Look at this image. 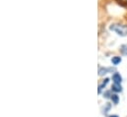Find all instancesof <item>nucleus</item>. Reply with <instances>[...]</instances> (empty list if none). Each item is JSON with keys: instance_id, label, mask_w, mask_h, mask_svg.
I'll list each match as a JSON object with an SVG mask.
<instances>
[{"instance_id": "9b49d317", "label": "nucleus", "mask_w": 127, "mask_h": 117, "mask_svg": "<svg viewBox=\"0 0 127 117\" xmlns=\"http://www.w3.org/2000/svg\"><path fill=\"white\" fill-rule=\"evenodd\" d=\"M122 1H123V2H127V0H122Z\"/></svg>"}, {"instance_id": "f03ea898", "label": "nucleus", "mask_w": 127, "mask_h": 117, "mask_svg": "<svg viewBox=\"0 0 127 117\" xmlns=\"http://www.w3.org/2000/svg\"><path fill=\"white\" fill-rule=\"evenodd\" d=\"M113 69L112 68H104V67H98V75L99 76H103L109 72H112Z\"/></svg>"}, {"instance_id": "1a4fd4ad", "label": "nucleus", "mask_w": 127, "mask_h": 117, "mask_svg": "<svg viewBox=\"0 0 127 117\" xmlns=\"http://www.w3.org/2000/svg\"><path fill=\"white\" fill-rule=\"evenodd\" d=\"M103 95H104V97L108 98V97H111L112 94H110V91H105V93H103Z\"/></svg>"}, {"instance_id": "423d86ee", "label": "nucleus", "mask_w": 127, "mask_h": 117, "mask_svg": "<svg viewBox=\"0 0 127 117\" xmlns=\"http://www.w3.org/2000/svg\"><path fill=\"white\" fill-rule=\"evenodd\" d=\"M121 57H119V56H114V57H112L111 58V62H112V64L113 65H118L120 62H121Z\"/></svg>"}, {"instance_id": "9d476101", "label": "nucleus", "mask_w": 127, "mask_h": 117, "mask_svg": "<svg viewBox=\"0 0 127 117\" xmlns=\"http://www.w3.org/2000/svg\"><path fill=\"white\" fill-rule=\"evenodd\" d=\"M109 117H119L118 115H110Z\"/></svg>"}, {"instance_id": "7ed1b4c3", "label": "nucleus", "mask_w": 127, "mask_h": 117, "mask_svg": "<svg viewBox=\"0 0 127 117\" xmlns=\"http://www.w3.org/2000/svg\"><path fill=\"white\" fill-rule=\"evenodd\" d=\"M112 81H113L114 84H119L120 85L121 82H122V77L120 76L119 73H114L112 75Z\"/></svg>"}, {"instance_id": "0eeeda50", "label": "nucleus", "mask_w": 127, "mask_h": 117, "mask_svg": "<svg viewBox=\"0 0 127 117\" xmlns=\"http://www.w3.org/2000/svg\"><path fill=\"white\" fill-rule=\"evenodd\" d=\"M110 99H111V101L114 104H118V102H119V96L117 94H112L111 97H110Z\"/></svg>"}, {"instance_id": "20e7f679", "label": "nucleus", "mask_w": 127, "mask_h": 117, "mask_svg": "<svg viewBox=\"0 0 127 117\" xmlns=\"http://www.w3.org/2000/svg\"><path fill=\"white\" fill-rule=\"evenodd\" d=\"M108 82H109V79H107V78H106V79H104V80L102 81V83L98 86V89H97V92H98V93H100V92H101V89L106 87V85L108 84Z\"/></svg>"}, {"instance_id": "39448f33", "label": "nucleus", "mask_w": 127, "mask_h": 117, "mask_svg": "<svg viewBox=\"0 0 127 117\" xmlns=\"http://www.w3.org/2000/svg\"><path fill=\"white\" fill-rule=\"evenodd\" d=\"M111 89H112V91L120 92V91L122 90V87H121V85H119V84H113L112 87H111Z\"/></svg>"}, {"instance_id": "f257e3e1", "label": "nucleus", "mask_w": 127, "mask_h": 117, "mask_svg": "<svg viewBox=\"0 0 127 117\" xmlns=\"http://www.w3.org/2000/svg\"><path fill=\"white\" fill-rule=\"evenodd\" d=\"M109 29H110V30L116 32L120 36H126L127 35V25L115 23V24H111Z\"/></svg>"}, {"instance_id": "6e6552de", "label": "nucleus", "mask_w": 127, "mask_h": 117, "mask_svg": "<svg viewBox=\"0 0 127 117\" xmlns=\"http://www.w3.org/2000/svg\"><path fill=\"white\" fill-rule=\"evenodd\" d=\"M120 52L122 55H127V44H122L120 46Z\"/></svg>"}]
</instances>
